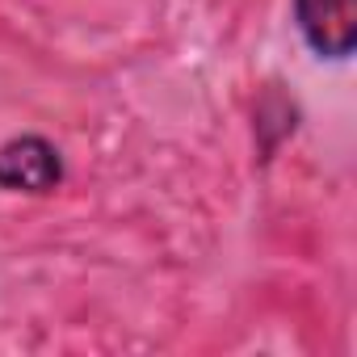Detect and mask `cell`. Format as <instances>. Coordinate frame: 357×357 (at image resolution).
<instances>
[{
  "label": "cell",
  "mask_w": 357,
  "mask_h": 357,
  "mask_svg": "<svg viewBox=\"0 0 357 357\" xmlns=\"http://www.w3.org/2000/svg\"><path fill=\"white\" fill-rule=\"evenodd\" d=\"M298 30L324 59H344L357 47V0H294Z\"/></svg>",
  "instance_id": "obj_2"
},
{
  "label": "cell",
  "mask_w": 357,
  "mask_h": 357,
  "mask_svg": "<svg viewBox=\"0 0 357 357\" xmlns=\"http://www.w3.org/2000/svg\"><path fill=\"white\" fill-rule=\"evenodd\" d=\"M59 181H63V160H59V151L47 139L22 135V139L0 147V190L47 194Z\"/></svg>",
  "instance_id": "obj_1"
}]
</instances>
